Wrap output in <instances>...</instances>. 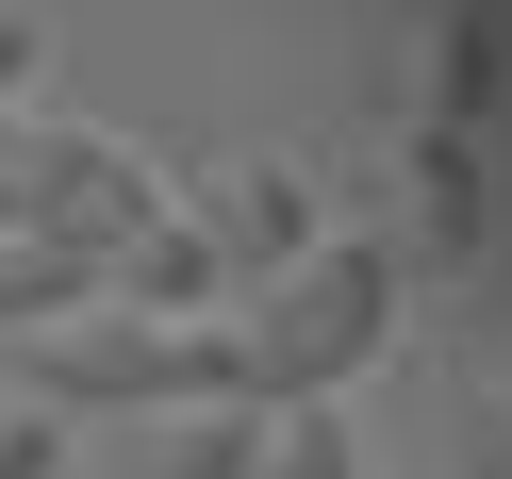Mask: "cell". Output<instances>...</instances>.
I'll return each mask as SVG.
<instances>
[{
	"mask_svg": "<svg viewBox=\"0 0 512 479\" xmlns=\"http://www.w3.org/2000/svg\"><path fill=\"white\" fill-rule=\"evenodd\" d=\"M232 347H248V397H347V380L397 347V248L314 232L298 265H265L232 298Z\"/></svg>",
	"mask_w": 512,
	"mask_h": 479,
	"instance_id": "1",
	"label": "cell"
},
{
	"mask_svg": "<svg viewBox=\"0 0 512 479\" xmlns=\"http://www.w3.org/2000/svg\"><path fill=\"white\" fill-rule=\"evenodd\" d=\"M34 397L50 413H199V397H248V347H232V314H116V298H83V314L34 331Z\"/></svg>",
	"mask_w": 512,
	"mask_h": 479,
	"instance_id": "2",
	"label": "cell"
},
{
	"mask_svg": "<svg viewBox=\"0 0 512 479\" xmlns=\"http://www.w3.org/2000/svg\"><path fill=\"white\" fill-rule=\"evenodd\" d=\"M0 199H17V232L34 248H67V265H100L116 232H149L166 215V166H149L133 133H0Z\"/></svg>",
	"mask_w": 512,
	"mask_h": 479,
	"instance_id": "3",
	"label": "cell"
},
{
	"mask_svg": "<svg viewBox=\"0 0 512 479\" xmlns=\"http://www.w3.org/2000/svg\"><path fill=\"white\" fill-rule=\"evenodd\" d=\"M100 298H116V314H232V248H215L199 215L166 199L149 232H116V248H100Z\"/></svg>",
	"mask_w": 512,
	"mask_h": 479,
	"instance_id": "4",
	"label": "cell"
},
{
	"mask_svg": "<svg viewBox=\"0 0 512 479\" xmlns=\"http://www.w3.org/2000/svg\"><path fill=\"white\" fill-rule=\"evenodd\" d=\"M199 232L232 248V298H248V281H265V265H298V248H314V182H298V166H215V199H199Z\"/></svg>",
	"mask_w": 512,
	"mask_h": 479,
	"instance_id": "5",
	"label": "cell"
},
{
	"mask_svg": "<svg viewBox=\"0 0 512 479\" xmlns=\"http://www.w3.org/2000/svg\"><path fill=\"white\" fill-rule=\"evenodd\" d=\"M479 100H496V17L430 0V133H479Z\"/></svg>",
	"mask_w": 512,
	"mask_h": 479,
	"instance_id": "6",
	"label": "cell"
},
{
	"mask_svg": "<svg viewBox=\"0 0 512 479\" xmlns=\"http://www.w3.org/2000/svg\"><path fill=\"white\" fill-rule=\"evenodd\" d=\"M413 215H430V248H479V215H496L479 133H430V116H413Z\"/></svg>",
	"mask_w": 512,
	"mask_h": 479,
	"instance_id": "7",
	"label": "cell"
},
{
	"mask_svg": "<svg viewBox=\"0 0 512 479\" xmlns=\"http://www.w3.org/2000/svg\"><path fill=\"white\" fill-rule=\"evenodd\" d=\"M248 479H364V430H347L331 397H265V463Z\"/></svg>",
	"mask_w": 512,
	"mask_h": 479,
	"instance_id": "8",
	"label": "cell"
},
{
	"mask_svg": "<svg viewBox=\"0 0 512 479\" xmlns=\"http://www.w3.org/2000/svg\"><path fill=\"white\" fill-rule=\"evenodd\" d=\"M265 463V397H199V413H166V479H248Z\"/></svg>",
	"mask_w": 512,
	"mask_h": 479,
	"instance_id": "9",
	"label": "cell"
},
{
	"mask_svg": "<svg viewBox=\"0 0 512 479\" xmlns=\"http://www.w3.org/2000/svg\"><path fill=\"white\" fill-rule=\"evenodd\" d=\"M100 298V265H67V248H34V232H0V331H50V314H83Z\"/></svg>",
	"mask_w": 512,
	"mask_h": 479,
	"instance_id": "10",
	"label": "cell"
},
{
	"mask_svg": "<svg viewBox=\"0 0 512 479\" xmlns=\"http://www.w3.org/2000/svg\"><path fill=\"white\" fill-rule=\"evenodd\" d=\"M0 479H67V413H50V397L0 413Z\"/></svg>",
	"mask_w": 512,
	"mask_h": 479,
	"instance_id": "11",
	"label": "cell"
},
{
	"mask_svg": "<svg viewBox=\"0 0 512 479\" xmlns=\"http://www.w3.org/2000/svg\"><path fill=\"white\" fill-rule=\"evenodd\" d=\"M17 100H34V17H0V133H17Z\"/></svg>",
	"mask_w": 512,
	"mask_h": 479,
	"instance_id": "12",
	"label": "cell"
},
{
	"mask_svg": "<svg viewBox=\"0 0 512 479\" xmlns=\"http://www.w3.org/2000/svg\"><path fill=\"white\" fill-rule=\"evenodd\" d=\"M0 232H17V199H0Z\"/></svg>",
	"mask_w": 512,
	"mask_h": 479,
	"instance_id": "13",
	"label": "cell"
}]
</instances>
